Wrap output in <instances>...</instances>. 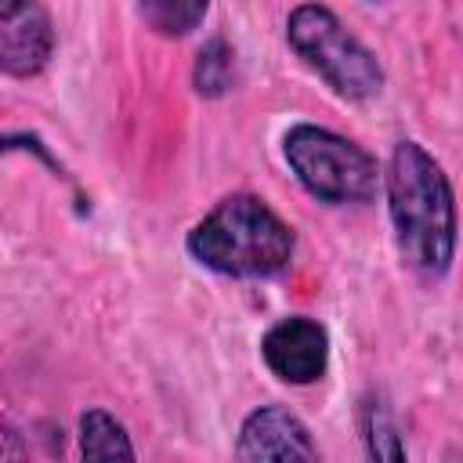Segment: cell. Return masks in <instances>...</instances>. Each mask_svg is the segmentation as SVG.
Here are the masks:
<instances>
[{
	"instance_id": "cell-8",
	"label": "cell",
	"mask_w": 463,
	"mask_h": 463,
	"mask_svg": "<svg viewBox=\"0 0 463 463\" xmlns=\"http://www.w3.org/2000/svg\"><path fill=\"white\" fill-rule=\"evenodd\" d=\"M80 452L87 459H134L127 430L105 409H90L80 416Z\"/></svg>"
},
{
	"instance_id": "cell-3",
	"label": "cell",
	"mask_w": 463,
	"mask_h": 463,
	"mask_svg": "<svg viewBox=\"0 0 463 463\" xmlns=\"http://www.w3.org/2000/svg\"><path fill=\"white\" fill-rule=\"evenodd\" d=\"M289 47L340 94L351 101L373 98L383 87V69L373 51L344 29V22L322 4H300L286 18Z\"/></svg>"
},
{
	"instance_id": "cell-6",
	"label": "cell",
	"mask_w": 463,
	"mask_h": 463,
	"mask_svg": "<svg viewBox=\"0 0 463 463\" xmlns=\"http://www.w3.org/2000/svg\"><path fill=\"white\" fill-rule=\"evenodd\" d=\"M260 354H264V365L282 383L304 387V383H315L326 373V362H329V333L315 318L293 315V318L275 322L264 333Z\"/></svg>"
},
{
	"instance_id": "cell-10",
	"label": "cell",
	"mask_w": 463,
	"mask_h": 463,
	"mask_svg": "<svg viewBox=\"0 0 463 463\" xmlns=\"http://www.w3.org/2000/svg\"><path fill=\"white\" fill-rule=\"evenodd\" d=\"M228 69H232V54L221 40H213L203 54H199V65H195V87L203 94H221L228 87Z\"/></svg>"
},
{
	"instance_id": "cell-2",
	"label": "cell",
	"mask_w": 463,
	"mask_h": 463,
	"mask_svg": "<svg viewBox=\"0 0 463 463\" xmlns=\"http://www.w3.org/2000/svg\"><path fill=\"white\" fill-rule=\"evenodd\" d=\"M188 253L221 275H275L293 257V232L264 199L239 192L221 199L188 232Z\"/></svg>"
},
{
	"instance_id": "cell-12",
	"label": "cell",
	"mask_w": 463,
	"mask_h": 463,
	"mask_svg": "<svg viewBox=\"0 0 463 463\" xmlns=\"http://www.w3.org/2000/svg\"><path fill=\"white\" fill-rule=\"evenodd\" d=\"M29 449L18 441V434L14 430H7V427H0V459H22Z\"/></svg>"
},
{
	"instance_id": "cell-4",
	"label": "cell",
	"mask_w": 463,
	"mask_h": 463,
	"mask_svg": "<svg viewBox=\"0 0 463 463\" xmlns=\"http://www.w3.org/2000/svg\"><path fill=\"white\" fill-rule=\"evenodd\" d=\"M282 152L297 181L322 203L344 206V203H369L376 195V181H380L376 159L326 127L315 123L289 127Z\"/></svg>"
},
{
	"instance_id": "cell-5",
	"label": "cell",
	"mask_w": 463,
	"mask_h": 463,
	"mask_svg": "<svg viewBox=\"0 0 463 463\" xmlns=\"http://www.w3.org/2000/svg\"><path fill=\"white\" fill-rule=\"evenodd\" d=\"M54 54V22L40 0H0V72L29 80Z\"/></svg>"
},
{
	"instance_id": "cell-7",
	"label": "cell",
	"mask_w": 463,
	"mask_h": 463,
	"mask_svg": "<svg viewBox=\"0 0 463 463\" xmlns=\"http://www.w3.org/2000/svg\"><path fill=\"white\" fill-rule=\"evenodd\" d=\"M235 456L239 459H315L318 449L307 427L289 409L260 405L242 420Z\"/></svg>"
},
{
	"instance_id": "cell-11",
	"label": "cell",
	"mask_w": 463,
	"mask_h": 463,
	"mask_svg": "<svg viewBox=\"0 0 463 463\" xmlns=\"http://www.w3.org/2000/svg\"><path fill=\"white\" fill-rule=\"evenodd\" d=\"M365 441H369V452L380 456V459H402L405 456L387 412L376 409V405H365Z\"/></svg>"
},
{
	"instance_id": "cell-1",
	"label": "cell",
	"mask_w": 463,
	"mask_h": 463,
	"mask_svg": "<svg viewBox=\"0 0 463 463\" xmlns=\"http://www.w3.org/2000/svg\"><path fill=\"white\" fill-rule=\"evenodd\" d=\"M387 210L398 253L420 275L449 271L456 250V206L441 166L416 145L402 141L387 166Z\"/></svg>"
},
{
	"instance_id": "cell-9",
	"label": "cell",
	"mask_w": 463,
	"mask_h": 463,
	"mask_svg": "<svg viewBox=\"0 0 463 463\" xmlns=\"http://www.w3.org/2000/svg\"><path fill=\"white\" fill-rule=\"evenodd\" d=\"M206 4L210 0H137V11L159 36H184L199 25Z\"/></svg>"
}]
</instances>
